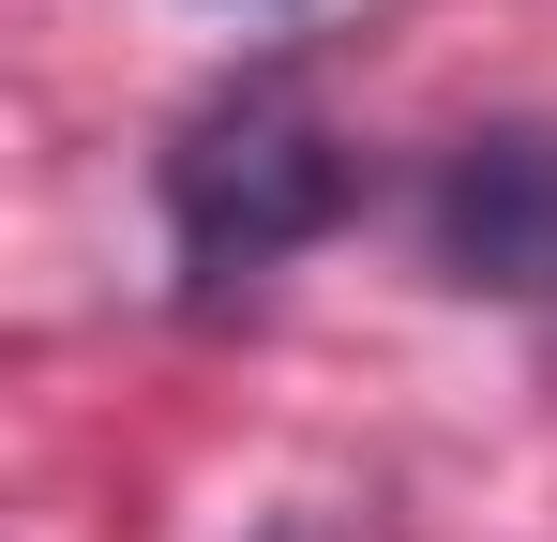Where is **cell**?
Returning a JSON list of instances; mask_svg holds the SVG:
<instances>
[{
	"mask_svg": "<svg viewBox=\"0 0 557 542\" xmlns=\"http://www.w3.org/2000/svg\"><path fill=\"white\" fill-rule=\"evenodd\" d=\"M151 196H166L182 286H196V301H226V286L286 271L301 242H332L347 196H362V167H347V136L317 121V90H301V76H226V90H196L182 121H166Z\"/></svg>",
	"mask_w": 557,
	"mask_h": 542,
	"instance_id": "6da1fadb",
	"label": "cell"
},
{
	"mask_svg": "<svg viewBox=\"0 0 557 542\" xmlns=\"http://www.w3.org/2000/svg\"><path fill=\"white\" fill-rule=\"evenodd\" d=\"M422 242L482 301H557V121L467 136L453 167H437V196H422Z\"/></svg>",
	"mask_w": 557,
	"mask_h": 542,
	"instance_id": "7a4b0ae2",
	"label": "cell"
}]
</instances>
